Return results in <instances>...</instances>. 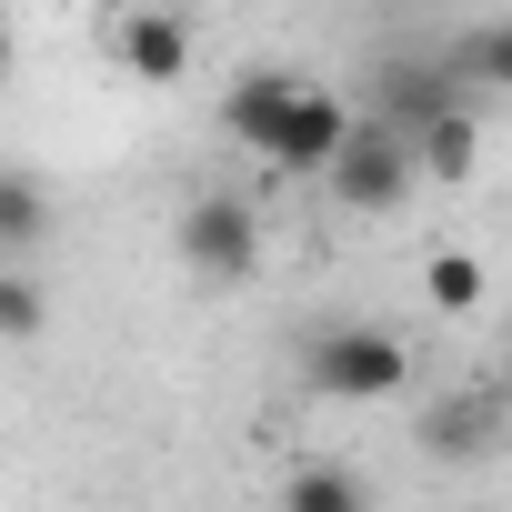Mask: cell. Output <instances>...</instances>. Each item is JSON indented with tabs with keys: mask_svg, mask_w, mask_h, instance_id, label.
Masks as SVG:
<instances>
[{
	"mask_svg": "<svg viewBox=\"0 0 512 512\" xmlns=\"http://www.w3.org/2000/svg\"><path fill=\"white\" fill-rule=\"evenodd\" d=\"M181 262H191L201 282H241L251 262H262V221H251L241 191H201V201L181 211Z\"/></svg>",
	"mask_w": 512,
	"mask_h": 512,
	"instance_id": "2",
	"label": "cell"
},
{
	"mask_svg": "<svg viewBox=\"0 0 512 512\" xmlns=\"http://www.w3.org/2000/svg\"><path fill=\"white\" fill-rule=\"evenodd\" d=\"M0 81H11V21H0Z\"/></svg>",
	"mask_w": 512,
	"mask_h": 512,
	"instance_id": "13",
	"label": "cell"
},
{
	"mask_svg": "<svg viewBox=\"0 0 512 512\" xmlns=\"http://www.w3.org/2000/svg\"><path fill=\"white\" fill-rule=\"evenodd\" d=\"M41 241H51V191L21 161H0V272H21Z\"/></svg>",
	"mask_w": 512,
	"mask_h": 512,
	"instance_id": "7",
	"label": "cell"
},
{
	"mask_svg": "<svg viewBox=\"0 0 512 512\" xmlns=\"http://www.w3.org/2000/svg\"><path fill=\"white\" fill-rule=\"evenodd\" d=\"M412 161H422L432 181H462V171H472V111H442L432 131H412Z\"/></svg>",
	"mask_w": 512,
	"mask_h": 512,
	"instance_id": "9",
	"label": "cell"
},
{
	"mask_svg": "<svg viewBox=\"0 0 512 512\" xmlns=\"http://www.w3.org/2000/svg\"><path fill=\"white\" fill-rule=\"evenodd\" d=\"M422 302L432 312H482V262H472V251H432V262H422Z\"/></svg>",
	"mask_w": 512,
	"mask_h": 512,
	"instance_id": "8",
	"label": "cell"
},
{
	"mask_svg": "<svg viewBox=\"0 0 512 512\" xmlns=\"http://www.w3.org/2000/svg\"><path fill=\"white\" fill-rule=\"evenodd\" d=\"M412 181H422V161H412V141H392V131H352V151L332 161V201H342V211H402Z\"/></svg>",
	"mask_w": 512,
	"mask_h": 512,
	"instance_id": "3",
	"label": "cell"
},
{
	"mask_svg": "<svg viewBox=\"0 0 512 512\" xmlns=\"http://www.w3.org/2000/svg\"><path fill=\"white\" fill-rule=\"evenodd\" d=\"M282 512H372V502H362V482H352V472L312 462V472H292V482H282Z\"/></svg>",
	"mask_w": 512,
	"mask_h": 512,
	"instance_id": "10",
	"label": "cell"
},
{
	"mask_svg": "<svg viewBox=\"0 0 512 512\" xmlns=\"http://www.w3.org/2000/svg\"><path fill=\"white\" fill-rule=\"evenodd\" d=\"M51 332V292L31 272H0V342H41Z\"/></svg>",
	"mask_w": 512,
	"mask_h": 512,
	"instance_id": "11",
	"label": "cell"
},
{
	"mask_svg": "<svg viewBox=\"0 0 512 512\" xmlns=\"http://www.w3.org/2000/svg\"><path fill=\"white\" fill-rule=\"evenodd\" d=\"M111 61L131 81H181L191 71V21L181 11H121L111 21Z\"/></svg>",
	"mask_w": 512,
	"mask_h": 512,
	"instance_id": "5",
	"label": "cell"
},
{
	"mask_svg": "<svg viewBox=\"0 0 512 512\" xmlns=\"http://www.w3.org/2000/svg\"><path fill=\"white\" fill-rule=\"evenodd\" d=\"M352 131H362V121H352V101H342V91H322V81H312V91H302V111H292V131H282V151H272V161H282V171H322V181H332V161H342V151H352Z\"/></svg>",
	"mask_w": 512,
	"mask_h": 512,
	"instance_id": "6",
	"label": "cell"
},
{
	"mask_svg": "<svg viewBox=\"0 0 512 512\" xmlns=\"http://www.w3.org/2000/svg\"><path fill=\"white\" fill-rule=\"evenodd\" d=\"M302 382H312V402H392L412 382V352L382 322H322L302 342Z\"/></svg>",
	"mask_w": 512,
	"mask_h": 512,
	"instance_id": "1",
	"label": "cell"
},
{
	"mask_svg": "<svg viewBox=\"0 0 512 512\" xmlns=\"http://www.w3.org/2000/svg\"><path fill=\"white\" fill-rule=\"evenodd\" d=\"M472 81H492V91H512V21H482V31H462V51H452Z\"/></svg>",
	"mask_w": 512,
	"mask_h": 512,
	"instance_id": "12",
	"label": "cell"
},
{
	"mask_svg": "<svg viewBox=\"0 0 512 512\" xmlns=\"http://www.w3.org/2000/svg\"><path fill=\"white\" fill-rule=\"evenodd\" d=\"M302 91L312 81H292V71H241L231 81V101H221V131L241 141V151H282V131H292V111H302Z\"/></svg>",
	"mask_w": 512,
	"mask_h": 512,
	"instance_id": "4",
	"label": "cell"
}]
</instances>
